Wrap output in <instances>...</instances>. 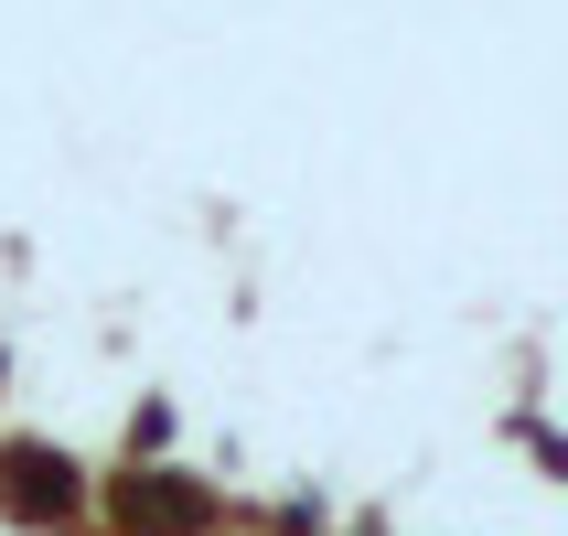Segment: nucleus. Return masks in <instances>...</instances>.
Returning <instances> with one entry per match:
<instances>
[{
    "label": "nucleus",
    "instance_id": "obj_1",
    "mask_svg": "<svg viewBox=\"0 0 568 536\" xmlns=\"http://www.w3.org/2000/svg\"><path fill=\"white\" fill-rule=\"evenodd\" d=\"M0 505L22 526H54V515H75V473L54 451H0Z\"/></svg>",
    "mask_w": 568,
    "mask_h": 536
},
{
    "label": "nucleus",
    "instance_id": "obj_2",
    "mask_svg": "<svg viewBox=\"0 0 568 536\" xmlns=\"http://www.w3.org/2000/svg\"><path fill=\"white\" fill-rule=\"evenodd\" d=\"M193 515H204V494H193V483H172V473L119 483V526H129V536H183Z\"/></svg>",
    "mask_w": 568,
    "mask_h": 536
}]
</instances>
